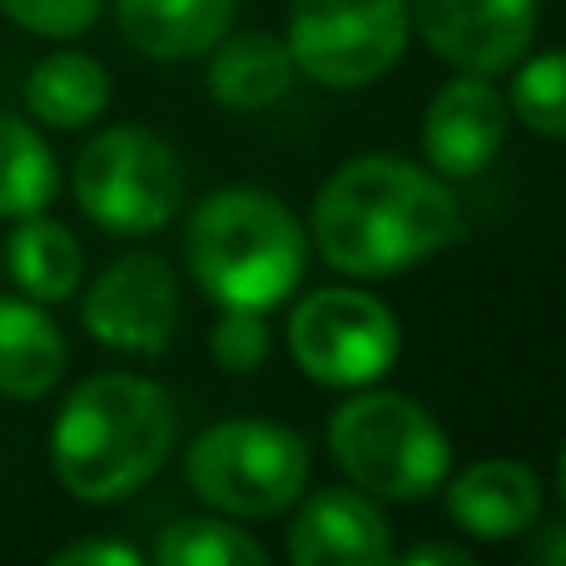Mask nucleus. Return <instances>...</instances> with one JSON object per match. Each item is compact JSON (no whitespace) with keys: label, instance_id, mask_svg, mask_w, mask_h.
<instances>
[{"label":"nucleus","instance_id":"obj_22","mask_svg":"<svg viewBox=\"0 0 566 566\" xmlns=\"http://www.w3.org/2000/svg\"><path fill=\"white\" fill-rule=\"evenodd\" d=\"M10 25L45 40H75L99 20V0H0Z\"/></svg>","mask_w":566,"mask_h":566},{"label":"nucleus","instance_id":"obj_14","mask_svg":"<svg viewBox=\"0 0 566 566\" xmlns=\"http://www.w3.org/2000/svg\"><path fill=\"white\" fill-rule=\"evenodd\" d=\"M65 333L35 298L0 293V398L35 402L60 388L65 378Z\"/></svg>","mask_w":566,"mask_h":566},{"label":"nucleus","instance_id":"obj_25","mask_svg":"<svg viewBox=\"0 0 566 566\" xmlns=\"http://www.w3.org/2000/svg\"><path fill=\"white\" fill-rule=\"evenodd\" d=\"M392 562H402V566H432V562H442V566H472L478 557H472L468 547H458V542H422V547L392 552Z\"/></svg>","mask_w":566,"mask_h":566},{"label":"nucleus","instance_id":"obj_23","mask_svg":"<svg viewBox=\"0 0 566 566\" xmlns=\"http://www.w3.org/2000/svg\"><path fill=\"white\" fill-rule=\"evenodd\" d=\"M209 353L224 373H254L269 358V328L264 313L254 308H224V318L209 333Z\"/></svg>","mask_w":566,"mask_h":566},{"label":"nucleus","instance_id":"obj_20","mask_svg":"<svg viewBox=\"0 0 566 566\" xmlns=\"http://www.w3.org/2000/svg\"><path fill=\"white\" fill-rule=\"evenodd\" d=\"M159 566H269L259 537L224 517H179L155 542Z\"/></svg>","mask_w":566,"mask_h":566},{"label":"nucleus","instance_id":"obj_10","mask_svg":"<svg viewBox=\"0 0 566 566\" xmlns=\"http://www.w3.org/2000/svg\"><path fill=\"white\" fill-rule=\"evenodd\" d=\"M428 50L468 75H502L532 50L537 0H408Z\"/></svg>","mask_w":566,"mask_h":566},{"label":"nucleus","instance_id":"obj_24","mask_svg":"<svg viewBox=\"0 0 566 566\" xmlns=\"http://www.w3.org/2000/svg\"><path fill=\"white\" fill-rule=\"evenodd\" d=\"M50 566H139V552L125 547V542H105V537H90V542H70L60 547Z\"/></svg>","mask_w":566,"mask_h":566},{"label":"nucleus","instance_id":"obj_18","mask_svg":"<svg viewBox=\"0 0 566 566\" xmlns=\"http://www.w3.org/2000/svg\"><path fill=\"white\" fill-rule=\"evenodd\" d=\"M109 105V70L85 50H50L25 75V109L45 129H85Z\"/></svg>","mask_w":566,"mask_h":566},{"label":"nucleus","instance_id":"obj_13","mask_svg":"<svg viewBox=\"0 0 566 566\" xmlns=\"http://www.w3.org/2000/svg\"><path fill=\"white\" fill-rule=\"evenodd\" d=\"M442 488H448V517L472 542H517L542 517V482L517 458H482L458 478L448 472Z\"/></svg>","mask_w":566,"mask_h":566},{"label":"nucleus","instance_id":"obj_3","mask_svg":"<svg viewBox=\"0 0 566 566\" xmlns=\"http://www.w3.org/2000/svg\"><path fill=\"white\" fill-rule=\"evenodd\" d=\"M185 259L209 303L269 313L298 289L308 234L269 189H219L189 214Z\"/></svg>","mask_w":566,"mask_h":566},{"label":"nucleus","instance_id":"obj_1","mask_svg":"<svg viewBox=\"0 0 566 566\" xmlns=\"http://www.w3.org/2000/svg\"><path fill=\"white\" fill-rule=\"evenodd\" d=\"M313 249L348 279H392L438 259L462 234L452 189L398 155H358L313 199Z\"/></svg>","mask_w":566,"mask_h":566},{"label":"nucleus","instance_id":"obj_17","mask_svg":"<svg viewBox=\"0 0 566 566\" xmlns=\"http://www.w3.org/2000/svg\"><path fill=\"white\" fill-rule=\"evenodd\" d=\"M6 269L25 298L65 303L85 283V249L60 219H50L40 209V214L15 219V229L6 239Z\"/></svg>","mask_w":566,"mask_h":566},{"label":"nucleus","instance_id":"obj_27","mask_svg":"<svg viewBox=\"0 0 566 566\" xmlns=\"http://www.w3.org/2000/svg\"><path fill=\"white\" fill-rule=\"evenodd\" d=\"M557 492H562V512H566V448H562V458H557Z\"/></svg>","mask_w":566,"mask_h":566},{"label":"nucleus","instance_id":"obj_21","mask_svg":"<svg viewBox=\"0 0 566 566\" xmlns=\"http://www.w3.org/2000/svg\"><path fill=\"white\" fill-rule=\"evenodd\" d=\"M507 109H517L522 125L537 129L542 139H566V50H547L517 70Z\"/></svg>","mask_w":566,"mask_h":566},{"label":"nucleus","instance_id":"obj_7","mask_svg":"<svg viewBox=\"0 0 566 566\" xmlns=\"http://www.w3.org/2000/svg\"><path fill=\"white\" fill-rule=\"evenodd\" d=\"M408 35V0H289L283 45L313 85L363 90L398 65Z\"/></svg>","mask_w":566,"mask_h":566},{"label":"nucleus","instance_id":"obj_12","mask_svg":"<svg viewBox=\"0 0 566 566\" xmlns=\"http://www.w3.org/2000/svg\"><path fill=\"white\" fill-rule=\"evenodd\" d=\"M283 552L293 566H382L392 562V527L358 488H323L293 502Z\"/></svg>","mask_w":566,"mask_h":566},{"label":"nucleus","instance_id":"obj_16","mask_svg":"<svg viewBox=\"0 0 566 566\" xmlns=\"http://www.w3.org/2000/svg\"><path fill=\"white\" fill-rule=\"evenodd\" d=\"M289 45L269 30H244V35H224L209 50V95L229 109H269L293 90Z\"/></svg>","mask_w":566,"mask_h":566},{"label":"nucleus","instance_id":"obj_5","mask_svg":"<svg viewBox=\"0 0 566 566\" xmlns=\"http://www.w3.org/2000/svg\"><path fill=\"white\" fill-rule=\"evenodd\" d=\"M80 214L119 239H139L175 224L185 205V165L175 145L145 125H115L85 139L70 169Z\"/></svg>","mask_w":566,"mask_h":566},{"label":"nucleus","instance_id":"obj_6","mask_svg":"<svg viewBox=\"0 0 566 566\" xmlns=\"http://www.w3.org/2000/svg\"><path fill=\"white\" fill-rule=\"evenodd\" d=\"M185 482L219 517H283L308 488V442L279 422L229 418L189 442Z\"/></svg>","mask_w":566,"mask_h":566},{"label":"nucleus","instance_id":"obj_4","mask_svg":"<svg viewBox=\"0 0 566 566\" xmlns=\"http://www.w3.org/2000/svg\"><path fill=\"white\" fill-rule=\"evenodd\" d=\"M328 452L343 478L378 502H422L452 472L442 422L418 398L373 382L328 418Z\"/></svg>","mask_w":566,"mask_h":566},{"label":"nucleus","instance_id":"obj_11","mask_svg":"<svg viewBox=\"0 0 566 566\" xmlns=\"http://www.w3.org/2000/svg\"><path fill=\"white\" fill-rule=\"evenodd\" d=\"M507 145V95L492 85V75H468L432 95L422 115V155L448 179H478Z\"/></svg>","mask_w":566,"mask_h":566},{"label":"nucleus","instance_id":"obj_2","mask_svg":"<svg viewBox=\"0 0 566 566\" xmlns=\"http://www.w3.org/2000/svg\"><path fill=\"white\" fill-rule=\"evenodd\" d=\"M179 412L139 373H95L65 398L50 428V468L75 502H125L169 462Z\"/></svg>","mask_w":566,"mask_h":566},{"label":"nucleus","instance_id":"obj_8","mask_svg":"<svg viewBox=\"0 0 566 566\" xmlns=\"http://www.w3.org/2000/svg\"><path fill=\"white\" fill-rule=\"evenodd\" d=\"M392 308L363 289H313L289 318V353L323 388H368L398 363Z\"/></svg>","mask_w":566,"mask_h":566},{"label":"nucleus","instance_id":"obj_26","mask_svg":"<svg viewBox=\"0 0 566 566\" xmlns=\"http://www.w3.org/2000/svg\"><path fill=\"white\" fill-rule=\"evenodd\" d=\"M527 562L537 566H566V517L562 522H547L537 537L527 542Z\"/></svg>","mask_w":566,"mask_h":566},{"label":"nucleus","instance_id":"obj_15","mask_svg":"<svg viewBox=\"0 0 566 566\" xmlns=\"http://www.w3.org/2000/svg\"><path fill=\"white\" fill-rule=\"evenodd\" d=\"M239 0H115L125 40L149 60H199L229 35Z\"/></svg>","mask_w":566,"mask_h":566},{"label":"nucleus","instance_id":"obj_9","mask_svg":"<svg viewBox=\"0 0 566 566\" xmlns=\"http://www.w3.org/2000/svg\"><path fill=\"white\" fill-rule=\"evenodd\" d=\"M179 279L159 254H125L85 289L80 323L95 343L115 353L155 358L179 333Z\"/></svg>","mask_w":566,"mask_h":566},{"label":"nucleus","instance_id":"obj_19","mask_svg":"<svg viewBox=\"0 0 566 566\" xmlns=\"http://www.w3.org/2000/svg\"><path fill=\"white\" fill-rule=\"evenodd\" d=\"M60 189L55 149L30 119L0 109V219H25L50 209Z\"/></svg>","mask_w":566,"mask_h":566}]
</instances>
